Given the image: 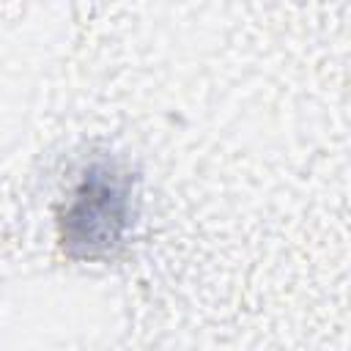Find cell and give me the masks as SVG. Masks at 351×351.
<instances>
[{"instance_id": "6da1fadb", "label": "cell", "mask_w": 351, "mask_h": 351, "mask_svg": "<svg viewBox=\"0 0 351 351\" xmlns=\"http://www.w3.org/2000/svg\"><path fill=\"white\" fill-rule=\"evenodd\" d=\"M137 211V176L112 156H96L82 167L58 214L60 244L80 261L110 258L126 244Z\"/></svg>"}]
</instances>
